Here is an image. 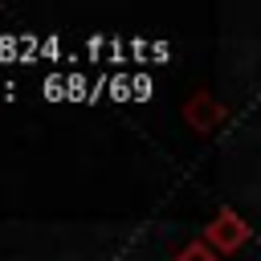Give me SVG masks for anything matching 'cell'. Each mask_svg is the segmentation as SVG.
<instances>
[{
	"label": "cell",
	"instance_id": "cell-2",
	"mask_svg": "<svg viewBox=\"0 0 261 261\" xmlns=\"http://www.w3.org/2000/svg\"><path fill=\"white\" fill-rule=\"evenodd\" d=\"M228 118V106L220 102V98H212V94H192L188 102H184V122L196 130V135H212L220 122Z\"/></svg>",
	"mask_w": 261,
	"mask_h": 261
},
{
	"label": "cell",
	"instance_id": "cell-3",
	"mask_svg": "<svg viewBox=\"0 0 261 261\" xmlns=\"http://www.w3.org/2000/svg\"><path fill=\"white\" fill-rule=\"evenodd\" d=\"M171 261H224V257H220V253H212L204 241H192V245H184Z\"/></svg>",
	"mask_w": 261,
	"mask_h": 261
},
{
	"label": "cell",
	"instance_id": "cell-1",
	"mask_svg": "<svg viewBox=\"0 0 261 261\" xmlns=\"http://www.w3.org/2000/svg\"><path fill=\"white\" fill-rule=\"evenodd\" d=\"M249 237H253L249 220H245L237 208H220V212L208 220V228H204V237H200V241H204L212 253L232 257V253H241V249L249 245Z\"/></svg>",
	"mask_w": 261,
	"mask_h": 261
}]
</instances>
